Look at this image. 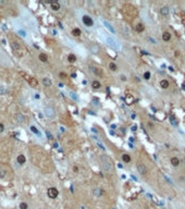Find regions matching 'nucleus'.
I'll return each instance as SVG.
<instances>
[{
    "instance_id": "nucleus-1",
    "label": "nucleus",
    "mask_w": 185,
    "mask_h": 209,
    "mask_svg": "<svg viewBox=\"0 0 185 209\" xmlns=\"http://www.w3.org/2000/svg\"><path fill=\"white\" fill-rule=\"evenodd\" d=\"M101 165H102L103 170L107 173H111L113 170V166L112 162L110 161V159L107 157V156H101Z\"/></svg>"
},
{
    "instance_id": "nucleus-2",
    "label": "nucleus",
    "mask_w": 185,
    "mask_h": 209,
    "mask_svg": "<svg viewBox=\"0 0 185 209\" xmlns=\"http://www.w3.org/2000/svg\"><path fill=\"white\" fill-rule=\"evenodd\" d=\"M20 75H22V76H23L24 79H25V81H27V82H28V84L31 85V86H33V87H36L37 85H38V81L35 79V77L31 76V75L25 74L24 72H20Z\"/></svg>"
},
{
    "instance_id": "nucleus-3",
    "label": "nucleus",
    "mask_w": 185,
    "mask_h": 209,
    "mask_svg": "<svg viewBox=\"0 0 185 209\" xmlns=\"http://www.w3.org/2000/svg\"><path fill=\"white\" fill-rule=\"evenodd\" d=\"M47 194H48V197H49V198H52V199H55V198L58 197V195H59V192H58V190H57L56 187H50V188H48Z\"/></svg>"
},
{
    "instance_id": "nucleus-4",
    "label": "nucleus",
    "mask_w": 185,
    "mask_h": 209,
    "mask_svg": "<svg viewBox=\"0 0 185 209\" xmlns=\"http://www.w3.org/2000/svg\"><path fill=\"white\" fill-rule=\"evenodd\" d=\"M137 171L139 172V174H142L143 177L147 175V173H148V169H147V167L145 165H143V163H138L137 165Z\"/></svg>"
},
{
    "instance_id": "nucleus-5",
    "label": "nucleus",
    "mask_w": 185,
    "mask_h": 209,
    "mask_svg": "<svg viewBox=\"0 0 185 209\" xmlns=\"http://www.w3.org/2000/svg\"><path fill=\"white\" fill-rule=\"evenodd\" d=\"M55 109L51 107H46L45 108V115H47L48 118H54L55 117Z\"/></svg>"
},
{
    "instance_id": "nucleus-6",
    "label": "nucleus",
    "mask_w": 185,
    "mask_h": 209,
    "mask_svg": "<svg viewBox=\"0 0 185 209\" xmlns=\"http://www.w3.org/2000/svg\"><path fill=\"white\" fill-rule=\"evenodd\" d=\"M82 20H83V23H84L86 26H93V24H94V21L92 20V17L90 16H88V15H84L82 17Z\"/></svg>"
},
{
    "instance_id": "nucleus-7",
    "label": "nucleus",
    "mask_w": 185,
    "mask_h": 209,
    "mask_svg": "<svg viewBox=\"0 0 185 209\" xmlns=\"http://www.w3.org/2000/svg\"><path fill=\"white\" fill-rule=\"evenodd\" d=\"M160 13H161V15H162V16L168 17V16H169V13H170V9H169V7L163 6V7H162V8L160 9Z\"/></svg>"
},
{
    "instance_id": "nucleus-8",
    "label": "nucleus",
    "mask_w": 185,
    "mask_h": 209,
    "mask_svg": "<svg viewBox=\"0 0 185 209\" xmlns=\"http://www.w3.org/2000/svg\"><path fill=\"white\" fill-rule=\"evenodd\" d=\"M93 194H94L95 196H101V195H103V194H105V191H103L102 188L97 187V188H94Z\"/></svg>"
},
{
    "instance_id": "nucleus-9",
    "label": "nucleus",
    "mask_w": 185,
    "mask_h": 209,
    "mask_svg": "<svg viewBox=\"0 0 185 209\" xmlns=\"http://www.w3.org/2000/svg\"><path fill=\"white\" fill-rule=\"evenodd\" d=\"M162 40H163V42H169V40H171V33L163 32V34H162Z\"/></svg>"
},
{
    "instance_id": "nucleus-10",
    "label": "nucleus",
    "mask_w": 185,
    "mask_h": 209,
    "mask_svg": "<svg viewBox=\"0 0 185 209\" xmlns=\"http://www.w3.org/2000/svg\"><path fill=\"white\" fill-rule=\"evenodd\" d=\"M170 161H171V165L173 166V167H179L180 166V159L177 157H172L171 159H170Z\"/></svg>"
},
{
    "instance_id": "nucleus-11",
    "label": "nucleus",
    "mask_w": 185,
    "mask_h": 209,
    "mask_svg": "<svg viewBox=\"0 0 185 209\" xmlns=\"http://www.w3.org/2000/svg\"><path fill=\"white\" fill-rule=\"evenodd\" d=\"M160 86H161V88H163V89L169 88V86H170L169 81H167V80H162L161 82H160Z\"/></svg>"
},
{
    "instance_id": "nucleus-12",
    "label": "nucleus",
    "mask_w": 185,
    "mask_h": 209,
    "mask_svg": "<svg viewBox=\"0 0 185 209\" xmlns=\"http://www.w3.org/2000/svg\"><path fill=\"white\" fill-rule=\"evenodd\" d=\"M16 160H17V162H19L20 165H24L25 161H26V158H25L24 155H19V156H17V158H16Z\"/></svg>"
},
{
    "instance_id": "nucleus-13",
    "label": "nucleus",
    "mask_w": 185,
    "mask_h": 209,
    "mask_svg": "<svg viewBox=\"0 0 185 209\" xmlns=\"http://www.w3.org/2000/svg\"><path fill=\"white\" fill-rule=\"evenodd\" d=\"M135 29H136V32L142 33V32H144V29H145V26H144L143 23H138V24H136Z\"/></svg>"
},
{
    "instance_id": "nucleus-14",
    "label": "nucleus",
    "mask_w": 185,
    "mask_h": 209,
    "mask_svg": "<svg viewBox=\"0 0 185 209\" xmlns=\"http://www.w3.org/2000/svg\"><path fill=\"white\" fill-rule=\"evenodd\" d=\"M51 8L54 11H58L60 9V3L58 1H52L51 2Z\"/></svg>"
},
{
    "instance_id": "nucleus-15",
    "label": "nucleus",
    "mask_w": 185,
    "mask_h": 209,
    "mask_svg": "<svg viewBox=\"0 0 185 209\" xmlns=\"http://www.w3.org/2000/svg\"><path fill=\"white\" fill-rule=\"evenodd\" d=\"M43 84L45 85V86H47V87H49V86H51V81H50V79H48V77H44V79H43Z\"/></svg>"
},
{
    "instance_id": "nucleus-16",
    "label": "nucleus",
    "mask_w": 185,
    "mask_h": 209,
    "mask_svg": "<svg viewBox=\"0 0 185 209\" xmlns=\"http://www.w3.org/2000/svg\"><path fill=\"white\" fill-rule=\"evenodd\" d=\"M122 160L124 161V162H126V163L131 162V156L128 155V153H123V155H122Z\"/></svg>"
},
{
    "instance_id": "nucleus-17",
    "label": "nucleus",
    "mask_w": 185,
    "mask_h": 209,
    "mask_svg": "<svg viewBox=\"0 0 185 209\" xmlns=\"http://www.w3.org/2000/svg\"><path fill=\"white\" fill-rule=\"evenodd\" d=\"M92 87H93V88H95V89L100 88V87H101L100 82H98V81H94V82L92 83Z\"/></svg>"
},
{
    "instance_id": "nucleus-18",
    "label": "nucleus",
    "mask_w": 185,
    "mask_h": 209,
    "mask_svg": "<svg viewBox=\"0 0 185 209\" xmlns=\"http://www.w3.org/2000/svg\"><path fill=\"white\" fill-rule=\"evenodd\" d=\"M93 72L95 73L96 75H98V76H101V75H102V70L99 69V68H94Z\"/></svg>"
},
{
    "instance_id": "nucleus-19",
    "label": "nucleus",
    "mask_w": 185,
    "mask_h": 209,
    "mask_svg": "<svg viewBox=\"0 0 185 209\" xmlns=\"http://www.w3.org/2000/svg\"><path fill=\"white\" fill-rule=\"evenodd\" d=\"M81 33H82V32H81L80 28H73V29H72V35H73V36H75V37H78V36H80Z\"/></svg>"
},
{
    "instance_id": "nucleus-20",
    "label": "nucleus",
    "mask_w": 185,
    "mask_h": 209,
    "mask_svg": "<svg viewBox=\"0 0 185 209\" xmlns=\"http://www.w3.org/2000/svg\"><path fill=\"white\" fill-rule=\"evenodd\" d=\"M109 69H110L111 71L115 72L116 70H118V67H116V64L114 63V62H110V63H109Z\"/></svg>"
},
{
    "instance_id": "nucleus-21",
    "label": "nucleus",
    "mask_w": 185,
    "mask_h": 209,
    "mask_svg": "<svg viewBox=\"0 0 185 209\" xmlns=\"http://www.w3.org/2000/svg\"><path fill=\"white\" fill-rule=\"evenodd\" d=\"M68 60H69V62H71V63H74V62L76 61V57H75L73 54H71L68 56Z\"/></svg>"
},
{
    "instance_id": "nucleus-22",
    "label": "nucleus",
    "mask_w": 185,
    "mask_h": 209,
    "mask_svg": "<svg viewBox=\"0 0 185 209\" xmlns=\"http://www.w3.org/2000/svg\"><path fill=\"white\" fill-rule=\"evenodd\" d=\"M39 60H40V61H43V62H47V61H48V57H47V55H45V54H40V55H39Z\"/></svg>"
},
{
    "instance_id": "nucleus-23",
    "label": "nucleus",
    "mask_w": 185,
    "mask_h": 209,
    "mask_svg": "<svg viewBox=\"0 0 185 209\" xmlns=\"http://www.w3.org/2000/svg\"><path fill=\"white\" fill-rule=\"evenodd\" d=\"M19 208L20 209H28V204L25 203V201H22V203H20Z\"/></svg>"
},
{
    "instance_id": "nucleus-24",
    "label": "nucleus",
    "mask_w": 185,
    "mask_h": 209,
    "mask_svg": "<svg viewBox=\"0 0 185 209\" xmlns=\"http://www.w3.org/2000/svg\"><path fill=\"white\" fill-rule=\"evenodd\" d=\"M107 42H108L109 45H110V46H112V47H115V46H116V45H115L116 42H115L112 38H107Z\"/></svg>"
},
{
    "instance_id": "nucleus-25",
    "label": "nucleus",
    "mask_w": 185,
    "mask_h": 209,
    "mask_svg": "<svg viewBox=\"0 0 185 209\" xmlns=\"http://www.w3.org/2000/svg\"><path fill=\"white\" fill-rule=\"evenodd\" d=\"M16 120H17V121H19V122H21V123H23V122H24V121H25V119H24V117H23V115H22V114H20V113H19V114H17V115H16Z\"/></svg>"
},
{
    "instance_id": "nucleus-26",
    "label": "nucleus",
    "mask_w": 185,
    "mask_h": 209,
    "mask_svg": "<svg viewBox=\"0 0 185 209\" xmlns=\"http://www.w3.org/2000/svg\"><path fill=\"white\" fill-rule=\"evenodd\" d=\"M31 131L34 134H37V135H40V133H39V131H38V129L37 127H35V126H31Z\"/></svg>"
},
{
    "instance_id": "nucleus-27",
    "label": "nucleus",
    "mask_w": 185,
    "mask_h": 209,
    "mask_svg": "<svg viewBox=\"0 0 185 209\" xmlns=\"http://www.w3.org/2000/svg\"><path fill=\"white\" fill-rule=\"evenodd\" d=\"M105 25H106V26H107V28H108V29H109V31H110L111 33H114V29H113V27L111 26V25L109 24L108 22H105Z\"/></svg>"
},
{
    "instance_id": "nucleus-28",
    "label": "nucleus",
    "mask_w": 185,
    "mask_h": 209,
    "mask_svg": "<svg viewBox=\"0 0 185 209\" xmlns=\"http://www.w3.org/2000/svg\"><path fill=\"white\" fill-rule=\"evenodd\" d=\"M150 76H151V74H150V72H148V71H146L145 73H144V79L148 81L149 79H150Z\"/></svg>"
},
{
    "instance_id": "nucleus-29",
    "label": "nucleus",
    "mask_w": 185,
    "mask_h": 209,
    "mask_svg": "<svg viewBox=\"0 0 185 209\" xmlns=\"http://www.w3.org/2000/svg\"><path fill=\"white\" fill-rule=\"evenodd\" d=\"M12 47H13L15 50H19L20 49V45L17 42H12Z\"/></svg>"
},
{
    "instance_id": "nucleus-30",
    "label": "nucleus",
    "mask_w": 185,
    "mask_h": 209,
    "mask_svg": "<svg viewBox=\"0 0 185 209\" xmlns=\"http://www.w3.org/2000/svg\"><path fill=\"white\" fill-rule=\"evenodd\" d=\"M181 16H182V21H183V23L185 24V12L184 11L181 12Z\"/></svg>"
},
{
    "instance_id": "nucleus-31",
    "label": "nucleus",
    "mask_w": 185,
    "mask_h": 209,
    "mask_svg": "<svg viewBox=\"0 0 185 209\" xmlns=\"http://www.w3.org/2000/svg\"><path fill=\"white\" fill-rule=\"evenodd\" d=\"M3 131H4V125L2 124L1 122H0V133H2Z\"/></svg>"
},
{
    "instance_id": "nucleus-32",
    "label": "nucleus",
    "mask_w": 185,
    "mask_h": 209,
    "mask_svg": "<svg viewBox=\"0 0 185 209\" xmlns=\"http://www.w3.org/2000/svg\"><path fill=\"white\" fill-rule=\"evenodd\" d=\"M60 77H67L65 73H60Z\"/></svg>"
},
{
    "instance_id": "nucleus-33",
    "label": "nucleus",
    "mask_w": 185,
    "mask_h": 209,
    "mask_svg": "<svg viewBox=\"0 0 185 209\" xmlns=\"http://www.w3.org/2000/svg\"><path fill=\"white\" fill-rule=\"evenodd\" d=\"M121 80H122V81H126V77L124 76V75H121Z\"/></svg>"
},
{
    "instance_id": "nucleus-34",
    "label": "nucleus",
    "mask_w": 185,
    "mask_h": 209,
    "mask_svg": "<svg viewBox=\"0 0 185 209\" xmlns=\"http://www.w3.org/2000/svg\"><path fill=\"white\" fill-rule=\"evenodd\" d=\"M47 135H48V137H49V139H52V137H51V135L49 134V132H47Z\"/></svg>"
},
{
    "instance_id": "nucleus-35",
    "label": "nucleus",
    "mask_w": 185,
    "mask_h": 209,
    "mask_svg": "<svg viewBox=\"0 0 185 209\" xmlns=\"http://www.w3.org/2000/svg\"><path fill=\"white\" fill-rule=\"evenodd\" d=\"M180 56V54H179V51H175V57H179Z\"/></svg>"
}]
</instances>
